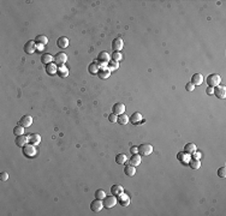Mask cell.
Segmentation results:
<instances>
[{
	"label": "cell",
	"instance_id": "obj_41",
	"mask_svg": "<svg viewBox=\"0 0 226 216\" xmlns=\"http://www.w3.org/2000/svg\"><path fill=\"white\" fill-rule=\"evenodd\" d=\"M192 157H194L195 160H200V158H201V153H196V151H194V153H192Z\"/></svg>",
	"mask_w": 226,
	"mask_h": 216
},
{
	"label": "cell",
	"instance_id": "obj_19",
	"mask_svg": "<svg viewBox=\"0 0 226 216\" xmlns=\"http://www.w3.org/2000/svg\"><path fill=\"white\" fill-rule=\"evenodd\" d=\"M111 75V71L108 69H100L97 72V76L100 79H107Z\"/></svg>",
	"mask_w": 226,
	"mask_h": 216
},
{
	"label": "cell",
	"instance_id": "obj_33",
	"mask_svg": "<svg viewBox=\"0 0 226 216\" xmlns=\"http://www.w3.org/2000/svg\"><path fill=\"white\" fill-rule=\"evenodd\" d=\"M13 133H15V136H23V133H24V127H23L22 125H17V126L13 129Z\"/></svg>",
	"mask_w": 226,
	"mask_h": 216
},
{
	"label": "cell",
	"instance_id": "obj_21",
	"mask_svg": "<svg viewBox=\"0 0 226 216\" xmlns=\"http://www.w3.org/2000/svg\"><path fill=\"white\" fill-rule=\"evenodd\" d=\"M141 161H142V158H141V155L140 154H133L131 156V158H130V165L131 166H140L141 165Z\"/></svg>",
	"mask_w": 226,
	"mask_h": 216
},
{
	"label": "cell",
	"instance_id": "obj_24",
	"mask_svg": "<svg viewBox=\"0 0 226 216\" xmlns=\"http://www.w3.org/2000/svg\"><path fill=\"white\" fill-rule=\"evenodd\" d=\"M124 173H125V175H128V177H133L135 174H136V167L135 166H125V168H124Z\"/></svg>",
	"mask_w": 226,
	"mask_h": 216
},
{
	"label": "cell",
	"instance_id": "obj_28",
	"mask_svg": "<svg viewBox=\"0 0 226 216\" xmlns=\"http://www.w3.org/2000/svg\"><path fill=\"white\" fill-rule=\"evenodd\" d=\"M177 157H178L179 161H182V162H184V163H187V162L190 161V154H188V153H179V154L177 155Z\"/></svg>",
	"mask_w": 226,
	"mask_h": 216
},
{
	"label": "cell",
	"instance_id": "obj_35",
	"mask_svg": "<svg viewBox=\"0 0 226 216\" xmlns=\"http://www.w3.org/2000/svg\"><path fill=\"white\" fill-rule=\"evenodd\" d=\"M106 197V192L104 190H96L95 191V198L96 199H104Z\"/></svg>",
	"mask_w": 226,
	"mask_h": 216
},
{
	"label": "cell",
	"instance_id": "obj_4",
	"mask_svg": "<svg viewBox=\"0 0 226 216\" xmlns=\"http://www.w3.org/2000/svg\"><path fill=\"white\" fill-rule=\"evenodd\" d=\"M104 202V207L105 208H107V209H111V208H113L115 204H117V198H115V196H106L104 199H102Z\"/></svg>",
	"mask_w": 226,
	"mask_h": 216
},
{
	"label": "cell",
	"instance_id": "obj_1",
	"mask_svg": "<svg viewBox=\"0 0 226 216\" xmlns=\"http://www.w3.org/2000/svg\"><path fill=\"white\" fill-rule=\"evenodd\" d=\"M151 153H153V147H151V144L146 143V144H142V145L138 147V154H140L141 156H148V155H151Z\"/></svg>",
	"mask_w": 226,
	"mask_h": 216
},
{
	"label": "cell",
	"instance_id": "obj_30",
	"mask_svg": "<svg viewBox=\"0 0 226 216\" xmlns=\"http://www.w3.org/2000/svg\"><path fill=\"white\" fill-rule=\"evenodd\" d=\"M118 67H119V62H117V61L111 60V61L107 64V69H108L110 71H115V70H118Z\"/></svg>",
	"mask_w": 226,
	"mask_h": 216
},
{
	"label": "cell",
	"instance_id": "obj_23",
	"mask_svg": "<svg viewBox=\"0 0 226 216\" xmlns=\"http://www.w3.org/2000/svg\"><path fill=\"white\" fill-rule=\"evenodd\" d=\"M41 61H42V64L48 65V64H51V62H53V61H54V57H53V55H51L49 53H46V54H43V55L41 57Z\"/></svg>",
	"mask_w": 226,
	"mask_h": 216
},
{
	"label": "cell",
	"instance_id": "obj_8",
	"mask_svg": "<svg viewBox=\"0 0 226 216\" xmlns=\"http://www.w3.org/2000/svg\"><path fill=\"white\" fill-rule=\"evenodd\" d=\"M54 61H56V65H64L66 61H67V55L64 53V52H59L56 53V57H54Z\"/></svg>",
	"mask_w": 226,
	"mask_h": 216
},
{
	"label": "cell",
	"instance_id": "obj_15",
	"mask_svg": "<svg viewBox=\"0 0 226 216\" xmlns=\"http://www.w3.org/2000/svg\"><path fill=\"white\" fill-rule=\"evenodd\" d=\"M191 83L194 85H201L203 83V76L201 73H195L191 77Z\"/></svg>",
	"mask_w": 226,
	"mask_h": 216
},
{
	"label": "cell",
	"instance_id": "obj_10",
	"mask_svg": "<svg viewBox=\"0 0 226 216\" xmlns=\"http://www.w3.org/2000/svg\"><path fill=\"white\" fill-rule=\"evenodd\" d=\"M102 208H104V203L101 202V199H95V200L92 202V204H90V209H92V211H94V213L101 211Z\"/></svg>",
	"mask_w": 226,
	"mask_h": 216
},
{
	"label": "cell",
	"instance_id": "obj_6",
	"mask_svg": "<svg viewBox=\"0 0 226 216\" xmlns=\"http://www.w3.org/2000/svg\"><path fill=\"white\" fill-rule=\"evenodd\" d=\"M96 61L99 64H108L111 61V57H110V54L107 52H100L99 55H97Z\"/></svg>",
	"mask_w": 226,
	"mask_h": 216
},
{
	"label": "cell",
	"instance_id": "obj_20",
	"mask_svg": "<svg viewBox=\"0 0 226 216\" xmlns=\"http://www.w3.org/2000/svg\"><path fill=\"white\" fill-rule=\"evenodd\" d=\"M123 192H124V189H123L122 185H113L112 187H111V193H112L113 196H119Z\"/></svg>",
	"mask_w": 226,
	"mask_h": 216
},
{
	"label": "cell",
	"instance_id": "obj_11",
	"mask_svg": "<svg viewBox=\"0 0 226 216\" xmlns=\"http://www.w3.org/2000/svg\"><path fill=\"white\" fill-rule=\"evenodd\" d=\"M31 124H33V117H30V115H23L19 120V125H22L24 129L30 127Z\"/></svg>",
	"mask_w": 226,
	"mask_h": 216
},
{
	"label": "cell",
	"instance_id": "obj_13",
	"mask_svg": "<svg viewBox=\"0 0 226 216\" xmlns=\"http://www.w3.org/2000/svg\"><path fill=\"white\" fill-rule=\"evenodd\" d=\"M118 202H119V204L122 205V207H128L129 204H130V197L128 196L126 193H120L119 196H118Z\"/></svg>",
	"mask_w": 226,
	"mask_h": 216
},
{
	"label": "cell",
	"instance_id": "obj_26",
	"mask_svg": "<svg viewBox=\"0 0 226 216\" xmlns=\"http://www.w3.org/2000/svg\"><path fill=\"white\" fill-rule=\"evenodd\" d=\"M36 42V44H42V46H46L48 43V39L45 36V35H38L36 36V39L34 40Z\"/></svg>",
	"mask_w": 226,
	"mask_h": 216
},
{
	"label": "cell",
	"instance_id": "obj_31",
	"mask_svg": "<svg viewBox=\"0 0 226 216\" xmlns=\"http://www.w3.org/2000/svg\"><path fill=\"white\" fill-rule=\"evenodd\" d=\"M115 162H117L118 165H124V163L126 162V156H125L124 154H118V155L115 156Z\"/></svg>",
	"mask_w": 226,
	"mask_h": 216
},
{
	"label": "cell",
	"instance_id": "obj_3",
	"mask_svg": "<svg viewBox=\"0 0 226 216\" xmlns=\"http://www.w3.org/2000/svg\"><path fill=\"white\" fill-rule=\"evenodd\" d=\"M220 76L217 75V73H213V75H209L207 77V83H208V87H218L220 84Z\"/></svg>",
	"mask_w": 226,
	"mask_h": 216
},
{
	"label": "cell",
	"instance_id": "obj_12",
	"mask_svg": "<svg viewBox=\"0 0 226 216\" xmlns=\"http://www.w3.org/2000/svg\"><path fill=\"white\" fill-rule=\"evenodd\" d=\"M125 112V106L123 103H114L113 104V108H112V113H114L115 115H120Z\"/></svg>",
	"mask_w": 226,
	"mask_h": 216
},
{
	"label": "cell",
	"instance_id": "obj_16",
	"mask_svg": "<svg viewBox=\"0 0 226 216\" xmlns=\"http://www.w3.org/2000/svg\"><path fill=\"white\" fill-rule=\"evenodd\" d=\"M56 44H58V47H59V48L65 49V48H67V46H69V39H67V37H65V36H61V37H59V39H58Z\"/></svg>",
	"mask_w": 226,
	"mask_h": 216
},
{
	"label": "cell",
	"instance_id": "obj_39",
	"mask_svg": "<svg viewBox=\"0 0 226 216\" xmlns=\"http://www.w3.org/2000/svg\"><path fill=\"white\" fill-rule=\"evenodd\" d=\"M108 120L111 121V122H115L117 120H118V117L114 114V113H112V114H110V117H108Z\"/></svg>",
	"mask_w": 226,
	"mask_h": 216
},
{
	"label": "cell",
	"instance_id": "obj_36",
	"mask_svg": "<svg viewBox=\"0 0 226 216\" xmlns=\"http://www.w3.org/2000/svg\"><path fill=\"white\" fill-rule=\"evenodd\" d=\"M122 53L120 52H114L112 54V59H113V61H117V62H119L120 60H122Z\"/></svg>",
	"mask_w": 226,
	"mask_h": 216
},
{
	"label": "cell",
	"instance_id": "obj_2",
	"mask_svg": "<svg viewBox=\"0 0 226 216\" xmlns=\"http://www.w3.org/2000/svg\"><path fill=\"white\" fill-rule=\"evenodd\" d=\"M23 154L27 157H34L36 155V148L34 144H27L23 147Z\"/></svg>",
	"mask_w": 226,
	"mask_h": 216
},
{
	"label": "cell",
	"instance_id": "obj_27",
	"mask_svg": "<svg viewBox=\"0 0 226 216\" xmlns=\"http://www.w3.org/2000/svg\"><path fill=\"white\" fill-rule=\"evenodd\" d=\"M129 120H130V118L125 114V113H123V114H120V115H118V122L120 124V125H126L128 122H129Z\"/></svg>",
	"mask_w": 226,
	"mask_h": 216
},
{
	"label": "cell",
	"instance_id": "obj_7",
	"mask_svg": "<svg viewBox=\"0 0 226 216\" xmlns=\"http://www.w3.org/2000/svg\"><path fill=\"white\" fill-rule=\"evenodd\" d=\"M123 46H124V41L120 37H115L113 40L112 42V49L114 52H120L123 49Z\"/></svg>",
	"mask_w": 226,
	"mask_h": 216
},
{
	"label": "cell",
	"instance_id": "obj_25",
	"mask_svg": "<svg viewBox=\"0 0 226 216\" xmlns=\"http://www.w3.org/2000/svg\"><path fill=\"white\" fill-rule=\"evenodd\" d=\"M28 137H29V142L31 144H34V145H38V144H40V142H41V137H40V135H38V133H31Z\"/></svg>",
	"mask_w": 226,
	"mask_h": 216
},
{
	"label": "cell",
	"instance_id": "obj_32",
	"mask_svg": "<svg viewBox=\"0 0 226 216\" xmlns=\"http://www.w3.org/2000/svg\"><path fill=\"white\" fill-rule=\"evenodd\" d=\"M131 121H132V124H138L140 121H142V115H141L138 112L133 113L131 117Z\"/></svg>",
	"mask_w": 226,
	"mask_h": 216
},
{
	"label": "cell",
	"instance_id": "obj_42",
	"mask_svg": "<svg viewBox=\"0 0 226 216\" xmlns=\"http://www.w3.org/2000/svg\"><path fill=\"white\" fill-rule=\"evenodd\" d=\"M130 153H131L132 155H133V154H138V148H136V147H132L131 149H130Z\"/></svg>",
	"mask_w": 226,
	"mask_h": 216
},
{
	"label": "cell",
	"instance_id": "obj_38",
	"mask_svg": "<svg viewBox=\"0 0 226 216\" xmlns=\"http://www.w3.org/2000/svg\"><path fill=\"white\" fill-rule=\"evenodd\" d=\"M7 179H9V174H7L6 172L0 173V180H1V181H6Z\"/></svg>",
	"mask_w": 226,
	"mask_h": 216
},
{
	"label": "cell",
	"instance_id": "obj_22",
	"mask_svg": "<svg viewBox=\"0 0 226 216\" xmlns=\"http://www.w3.org/2000/svg\"><path fill=\"white\" fill-rule=\"evenodd\" d=\"M56 71H58V67L56 66V64L54 62H51V64H48V65H46V72L48 73V75H56Z\"/></svg>",
	"mask_w": 226,
	"mask_h": 216
},
{
	"label": "cell",
	"instance_id": "obj_40",
	"mask_svg": "<svg viewBox=\"0 0 226 216\" xmlns=\"http://www.w3.org/2000/svg\"><path fill=\"white\" fill-rule=\"evenodd\" d=\"M194 88H195V85H194L191 82H190V83H188V84L185 85V89H187L188 91H192V90H194Z\"/></svg>",
	"mask_w": 226,
	"mask_h": 216
},
{
	"label": "cell",
	"instance_id": "obj_5",
	"mask_svg": "<svg viewBox=\"0 0 226 216\" xmlns=\"http://www.w3.org/2000/svg\"><path fill=\"white\" fill-rule=\"evenodd\" d=\"M213 94L218 98L223 100L226 96V88L223 85H218V87H215V89H213Z\"/></svg>",
	"mask_w": 226,
	"mask_h": 216
},
{
	"label": "cell",
	"instance_id": "obj_17",
	"mask_svg": "<svg viewBox=\"0 0 226 216\" xmlns=\"http://www.w3.org/2000/svg\"><path fill=\"white\" fill-rule=\"evenodd\" d=\"M28 142H29V137L28 136H17V138H16V144H17V147H24V145H27L28 144Z\"/></svg>",
	"mask_w": 226,
	"mask_h": 216
},
{
	"label": "cell",
	"instance_id": "obj_43",
	"mask_svg": "<svg viewBox=\"0 0 226 216\" xmlns=\"http://www.w3.org/2000/svg\"><path fill=\"white\" fill-rule=\"evenodd\" d=\"M206 93H207L208 95H212V94H213V88H212V87H208L207 90H206Z\"/></svg>",
	"mask_w": 226,
	"mask_h": 216
},
{
	"label": "cell",
	"instance_id": "obj_14",
	"mask_svg": "<svg viewBox=\"0 0 226 216\" xmlns=\"http://www.w3.org/2000/svg\"><path fill=\"white\" fill-rule=\"evenodd\" d=\"M56 75H58L60 78H66V77L69 76V70H67V67L64 66V65H60V66L58 67Z\"/></svg>",
	"mask_w": 226,
	"mask_h": 216
},
{
	"label": "cell",
	"instance_id": "obj_44",
	"mask_svg": "<svg viewBox=\"0 0 226 216\" xmlns=\"http://www.w3.org/2000/svg\"><path fill=\"white\" fill-rule=\"evenodd\" d=\"M36 49L42 51V49H43V46H42V44H36Z\"/></svg>",
	"mask_w": 226,
	"mask_h": 216
},
{
	"label": "cell",
	"instance_id": "obj_37",
	"mask_svg": "<svg viewBox=\"0 0 226 216\" xmlns=\"http://www.w3.org/2000/svg\"><path fill=\"white\" fill-rule=\"evenodd\" d=\"M218 175L220 178H225L226 177V167H221L218 169Z\"/></svg>",
	"mask_w": 226,
	"mask_h": 216
},
{
	"label": "cell",
	"instance_id": "obj_18",
	"mask_svg": "<svg viewBox=\"0 0 226 216\" xmlns=\"http://www.w3.org/2000/svg\"><path fill=\"white\" fill-rule=\"evenodd\" d=\"M99 70H100V66H99V62H97V61H93V62L88 66V71H89V73H92V75H97Z\"/></svg>",
	"mask_w": 226,
	"mask_h": 216
},
{
	"label": "cell",
	"instance_id": "obj_9",
	"mask_svg": "<svg viewBox=\"0 0 226 216\" xmlns=\"http://www.w3.org/2000/svg\"><path fill=\"white\" fill-rule=\"evenodd\" d=\"M36 51V42L35 41H28L24 44V52L28 54H33Z\"/></svg>",
	"mask_w": 226,
	"mask_h": 216
},
{
	"label": "cell",
	"instance_id": "obj_34",
	"mask_svg": "<svg viewBox=\"0 0 226 216\" xmlns=\"http://www.w3.org/2000/svg\"><path fill=\"white\" fill-rule=\"evenodd\" d=\"M194 151H196V145H195L194 143H188V144L185 145V153L192 154Z\"/></svg>",
	"mask_w": 226,
	"mask_h": 216
},
{
	"label": "cell",
	"instance_id": "obj_29",
	"mask_svg": "<svg viewBox=\"0 0 226 216\" xmlns=\"http://www.w3.org/2000/svg\"><path fill=\"white\" fill-rule=\"evenodd\" d=\"M189 165H190V167H191L192 169H199V168L201 167V162H200V160H195V158L190 160V161H189Z\"/></svg>",
	"mask_w": 226,
	"mask_h": 216
}]
</instances>
